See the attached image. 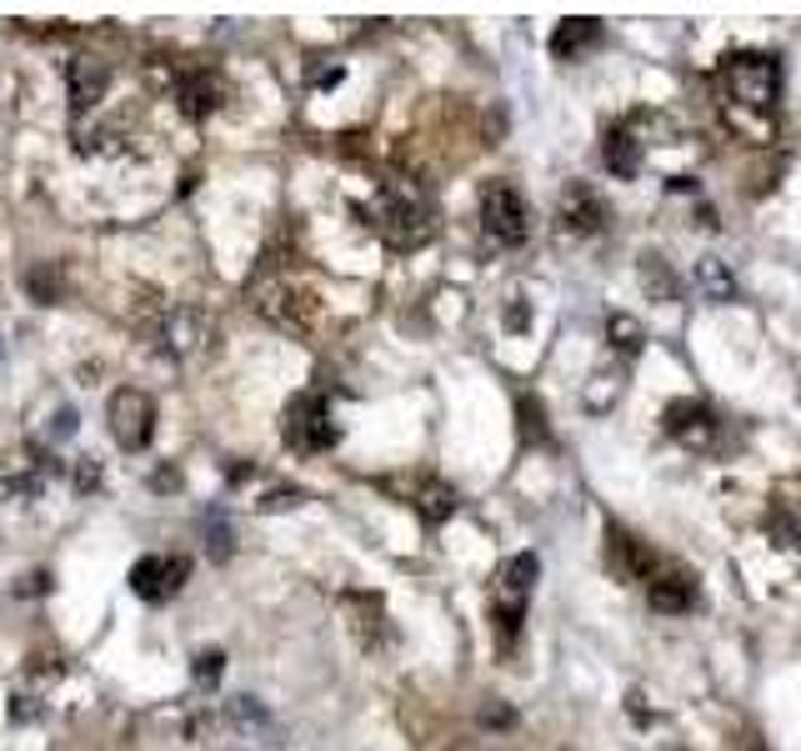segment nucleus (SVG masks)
Here are the masks:
<instances>
[{
  "instance_id": "obj_1",
  "label": "nucleus",
  "mask_w": 801,
  "mask_h": 751,
  "mask_svg": "<svg viewBox=\"0 0 801 751\" xmlns=\"http://www.w3.org/2000/svg\"><path fill=\"white\" fill-rule=\"evenodd\" d=\"M371 216H376V231L386 235V246L396 251H416L437 235V206L421 196V186H406V181L381 186Z\"/></svg>"
},
{
  "instance_id": "obj_2",
  "label": "nucleus",
  "mask_w": 801,
  "mask_h": 751,
  "mask_svg": "<svg viewBox=\"0 0 801 751\" xmlns=\"http://www.w3.org/2000/svg\"><path fill=\"white\" fill-rule=\"evenodd\" d=\"M721 85L742 111H771L781 95V71L762 50H736L721 60Z\"/></svg>"
},
{
  "instance_id": "obj_3",
  "label": "nucleus",
  "mask_w": 801,
  "mask_h": 751,
  "mask_svg": "<svg viewBox=\"0 0 801 751\" xmlns=\"http://www.w3.org/2000/svg\"><path fill=\"white\" fill-rule=\"evenodd\" d=\"M481 231L491 235L496 246H521L531 235V211H526V200H521L516 186L491 181V186L481 190Z\"/></svg>"
},
{
  "instance_id": "obj_4",
  "label": "nucleus",
  "mask_w": 801,
  "mask_h": 751,
  "mask_svg": "<svg viewBox=\"0 0 801 751\" xmlns=\"http://www.w3.org/2000/svg\"><path fill=\"white\" fill-rule=\"evenodd\" d=\"M536 571H542V562L531 552H521L501 566V576H496V626H501L507 642L521 632V616H526V597H531V587H536Z\"/></svg>"
},
{
  "instance_id": "obj_5",
  "label": "nucleus",
  "mask_w": 801,
  "mask_h": 751,
  "mask_svg": "<svg viewBox=\"0 0 801 751\" xmlns=\"http://www.w3.org/2000/svg\"><path fill=\"white\" fill-rule=\"evenodd\" d=\"M106 421H111V436H116L120 451H146L155 436V401L136 386H120L106 406Z\"/></svg>"
},
{
  "instance_id": "obj_6",
  "label": "nucleus",
  "mask_w": 801,
  "mask_h": 751,
  "mask_svg": "<svg viewBox=\"0 0 801 751\" xmlns=\"http://www.w3.org/2000/svg\"><path fill=\"white\" fill-rule=\"evenodd\" d=\"M206 340H211V316L200 311V305H171L155 326V351L171 356V361H186V356L206 351Z\"/></svg>"
},
{
  "instance_id": "obj_7",
  "label": "nucleus",
  "mask_w": 801,
  "mask_h": 751,
  "mask_svg": "<svg viewBox=\"0 0 801 751\" xmlns=\"http://www.w3.org/2000/svg\"><path fill=\"white\" fill-rule=\"evenodd\" d=\"M336 421H330V406L316 396V391H306V396H295L291 406H286V441H291L295 451H330L336 447Z\"/></svg>"
},
{
  "instance_id": "obj_8",
  "label": "nucleus",
  "mask_w": 801,
  "mask_h": 751,
  "mask_svg": "<svg viewBox=\"0 0 801 751\" xmlns=\"http://www.w3.org/2000/svg\"><path fill=\"white\" fill-rule=\"evenodd\" d=\"M186 576H190L186 556H141V562L130 566V591L141 601H165V597H176Z\"/></svg>"
},
{
  "instance_id": "obj_9",
  "label": "nucleus",
  "mask_w": 801,
  "mask_h": 751,
  "mask_svg": "<svg viewBox=\"0 0 801 751\" xmlns=\"http://www.w3.org/2000/svg\"><path fill=\"white\" fill-rule=\"evenodd\" d=\"M106 85H111V66L95 56H76L66 66V101H71L76 116H91L101 101H106Z\"/></svg>"
},
{
  "instance_id": "obj_10",
  "label": "nucleus",
  "mask_w": 801,
  "mask_h": 751,
  "mask_svg": "<svg viewBox=\"0 0 801 751\" xmlns=\"http://www.w3.org/2000/svg\"><path fill=\"white\" fill-rule=\"evenodd\" d=\"M221 721L236 731V737H246V741L281 747V727H276V716L266 712V702H256V696H231V702L221 706Z\"/></svg>"
},
{
  "instance_id": "obj_11",
  "label": "nucleus",
  "mask_w": 801,
  "mask_h": 751,
  "mask_svg": "<svg viewBox=\"0 0 801 751\" xmlns=\"http://www.w3.org/2000/svg\"><path fill=\"white\" fill-rule=\"evenodd\" d=\"M556 221H561V231H571V235H596L601 226H606V206H601V196H596L591 186L571 181V186L561 190Z\"/></svg>"
},
{
  "instance_id": "obj_12",
  "label": "nucleus",
  "mask_w": 801,
  "mask_h": 751,
  "mask_svg": "<svg viewBox=\"0 0 801 751\" xmlns=\"http://www.w3.org/2000/svg\"><path fill=\"white\" fill-rule=\"evenodd\" d=\"M666 431L692 451L717 447V416H711L701 401H672V406H666Z\"/></svg>"
},
{
  "instance_id": "obj_13",
  "label": "nucleus",
  "mask_w": 801,
  "mask_h": 751,
  "mask_svg": "<svg viewBox=\"0 0 801 751\" xmlns=\"http://www.w3.org/2000/svg\"><path fill=\"white\" fill-rule=\"evenodd\" d=\"M606 566H612L616 581H647L651 571H657V562H651V552L641 546L631 531L622 527H606Z\"/></svg>"
},
{
  "instance_id": "obj_14",
  "label": "nucleus",
  "mask_w": 801,
  "mask_h": 751,
  "mask_svg": "<svg viewBox=\"0 0 801 751\" xmlns=\"http://www.w3.org/2000/svg\"><path fill=\"white\" fill-rule=\"evenodd\" d=\"M256 305H260V316H271L276 326H286V331H306V321H311L306 296L291 291V286H260Z\"/></svg>"
},
{
  "instance_id": "obj_15",
  "label": "nucleus",
  "mask_w": 801,
  "mask_h": 751,
  "mask_svg": "<svg viewBox=\"0 0 801 751\" xmlns=\"http://www.w3.org/2000/svg\"><path fill=\"white\" fill-rule=\"evenodd\" d=\"M601 161H606V171H612L616 181H631L641 171V141L626 126H612L606 141H601Z\"/></svg>"
},
{
  "instance_id": "obj_16",
  "label": "nucleus",
  "mask_w": 801,
  "mask_h": 751,
  "mask_svg": "<svg viewBox=\"0 0 801 751\" xmlns=\"http://www.w3.org/2000/svg\"><path fill=\"white\" fill-rule=\"evenodd\" d=\"M647 597H651V611H666V616H676V611H692V601H696V581H692L686 571L651 576V581H647Z\"/></svg>"
},
{
  "instance_id": "obj_17",
  "label": "nucleus",
  "mask_w": 801,
  "mask_h": 751,
  "mask_svg": "<svg viewBox=\"0 0 801 751\" xmlns=\"http://www.w3.org/2000/svg\"><path fill=\"white\" fill-rule=\"evenodd\" d=\"M591 46H601V21H591V15L561 21L552 31V56L556 60H577V56H587Z\"/></svg>"
},
{
  "instance_id": "obj_18",
  "label": "nucleus",
  "mask_w": 801,
  "mask_h": 751,
  "mask_svg": "<svg viewBox=\"0 0 801 751\" xmlns=\"http://www.w3.org/2000/svg\"><path fill=\"white\" fill-rule=\"evenodd\" d=\"M221 95H225V85H221V76H211V71H190V76H181V111L186 116H211L216 106H221Z\"/></svg>"
},
{
  "instance_id": "obj_19",
  "label": "nucleus",
  "mask_w": 801,
  "mask_h": 751,
  "mask_svg": "<svg viewBox=\"0 0 801 751\" xmlns=\"http://www.w3.org/2000/svg\"><path fill=\"white\" fill-rule=\"evenodd\" d=\"M411 506H416V517H421L426 527H441V521L456 517V492H451L446 482H437V476H426V482H416Z\"/></svg>"
},
{
  "instance_id": "obj_20",
  "label": "nucleus",
  "mask_w": 801,
  "mask_h": 751,
  "mask_svg": "<svg viewBox=\"0 0 801 751\" xmlns=\"http://www.w3.org/2000/svg\"><path fill=\"white\" fill-rule=\"evenodd\" d=\"M25 296L36 305H56L60 296H66V276H60V261H36V266H25L21 276Z\"/></svg>"
},
{
  "instance_id": "obj_21",
  "label": "nucleus",
  "mask_w": 801,
  "mask_h": 751,
  "mask_svg": "<svg viewBox=\"0 0 801 751\" xmlns=\"http://www.w3.org/2000/svg\"><path fill=\"white\" fill-rule=\"evenodd\" d=\"M200 531H206V556H211V562H231V556H236V531H231L225 511H206Z\"/></svg>"
},
{
  "instance_id": "obj_22",
  "label": "nucleus",
  "mask_w": 801,
  "mask_h": 751,
  "mask_svg": "<svg viewBox=\"0 0 801 751\" xmlns=\"http://www.w3.org/2000/svg\"><path fill=\"white\" fill-rule=\"evenodd\" d=\"M641 286L651 291V301H676V276H672V266H666L657 251L641 256Z\"/></svg>"
},
{
  "instance_id": "obj_23",
  "label": "nucleus",
  "mask_w": 801,
  "mask_h": 751,
  "mask_svg": "<svg viewBox=\"0 0 801 751\" xmlns=\"http://www.w3.org/2000/svg\"><path fill=\"white\" fill-rule=\"evenodd\" d=\"M696 286H701L707 301H731V296H736V281H731V270L721 266L717 256H707L701 266H696Z\"/></svg>"
},
{
  "instance_id": "obj_24",
  "label": "nucleus",
  "mask_w": 801,
  "mask_h": 751,
  "mask_svg": "<svg viewBox=\"0 0 801 751\" xmlns=\"http://www.w3.org/2000/svg\"><path fill=\"white\" fill-rule=\"evenodd\" d=\"M516 416H521V436H526V441H536V447H546V441H552V431H546V406L536 396H521L516 401Z\"/></svg>"
},
{
  "instance_id": "obj_25",
  "label": "nucleus",
  "mask_w": 801,
  "mask_h": 751,
  "mask_svg": "<svg viewBox=\"0 0 801 751\" xmlns=\"http://www.w3.org/2000/svg\"><path fill=\"white\" fill-rule=\"evenodd\" d=\"M606 336H612L622 351H641V321L626 316V311H616V316L606 321Z\"/></svg>"
},
{
  "instance_id": "obj_26",
  "label": "nucleus",
  "mask_w": 801,
  "mask_h": 751,
  "mask_svg": "<svg viewBox=\"0 0 801 751\" xmlns=\"http://www.w3.org/2000/svg\"><path fill=\"white\" fill-rule=\"evenodd\" d=\"M221 671H225V657L221 651H196V667H190V677L200 681V686H216V681H221Z\"/></svg>"
},
{
  "instance_id": "obj_27",
  "label": "nucleus",
  "mask_w": 801,
  "mask_h": 751,
  "mask_svg": "<svg viewBox=\"0 0 801 751\" xmlns=\"http://www.w3.org/2000/svg\"><path fill=\"white\" fill-rule=\"evenodd\" d=\"M40 492L36 476H0V501H31Z\"/></svg>"
},
{
  "instance_id": "obj_28",
  "label": "nucleus",
  "mask_w": 801,
  "mask_h": 751,
  "mask_svg": "<svg viewBox=\"0 0 801 751\" xmlns=\"http://www.w3.org/2000/svg\"><path fill=\"white\" fill-rule=\"evenodd\" d=\"M306 501V492H295V486H276V492L260 496V511H291V506Z\"/></svg>"
},
{
  "instance_id": "obj_29",
  "label": "nucleus",
  "mask_w": 801,
  "mask_h": 751,
  "mask_svg": "<svg viewBox=\"0 0 801 751\" xmlns=\"http://www.w3.org/2000/svg\"><path fill=\"white\" fill-rule=\"evenodd\" d=\"M76 492H81V496L101 492V461H95V457H81V466H76Z\"/></svg>"
},
{
  "instance_id": "obj_30",
  "label": "nucleus",
  "mask_w": 801,
  "mask_h": 751,
  "mask_svg": "<svg viewBox=\"0 0 801 751\" xmlns=\"http://www.w3.org/2000/svg\"><path fill=\"white\" fill-rule=\"evenodd\" d=\"M481 721L486 727H511L516 716H511V706H481Z\"/></svg>"
},
{
  "instance_id": "obj_31",
  "label": "nucleus",
  "mask_w": 801,
  "mask_h": 751,
  "mask_svg": "<svg viewBox=\"0 0 801 751\" xmlns=\"http://www.w3.org/2000/svg\"><path fill=\"white\" fill-rule=\"evenodd\" d=\"M176 486H181V476H176V471H171V466H165V471H155V476H151V492H176Z\"/></svg>"
},
{
  "instance_id": "obj_32",
  "label": "nucleus",
  "mask_w": 801,
  "mask_h": 751,
  "mask_svg": "<svg viewBox=\"0 0 801 751\" xmlns=\"http://www.w3.org/2000/svg\"><path fill=\"white\" fill-rule=\"evenodd\" d=\"M11 716H15V721H31V716H40V706H36V702H31V696H15Z\"/></svg>"
},
{
  "instance_id": "obj_33",
  "label": "nucleus",
  "mask_w": 801,
  "mask_h": 751,
  "mask_svg": "<svg viewBox=\"0 0 801 751\" xmlns=\"http://www.w3.org/2000/svg\"><path fill=\"white\" fill-rule=\"evenodd\" d=\"M76 431V412H56V426H50V436H71Z\"/></svg>"
},
{
  "instance_id": "obj_34",
  "label": "nucleus",
  "mask_w": 801,
  "mask_h": 751,
  "mask_svg": "<svg viewBox=\"0 0 801 751\" xmlns=\"http://www.w3.org/2000/svg\"><path fill=\"white\" fill-rule=\"evenodd\" d=\"M791 536H797V541H801V511H797V521H791Z\"/></svg>"
},
{
  "instance_id": "obj_35",
  "label": "nucleus",
  "mask_w": 801,
  "mask_h": 751,
  "mask_svg": "<svg viewBox=\"0 0 801 751\" xmlns=\"http://www.w3.org/2000/svg\"><path fill=\"white\" fill-rule=\"evenodd\" d=\"M752 751H762V747H752Z\"/></svg>"
}]
</instances>
